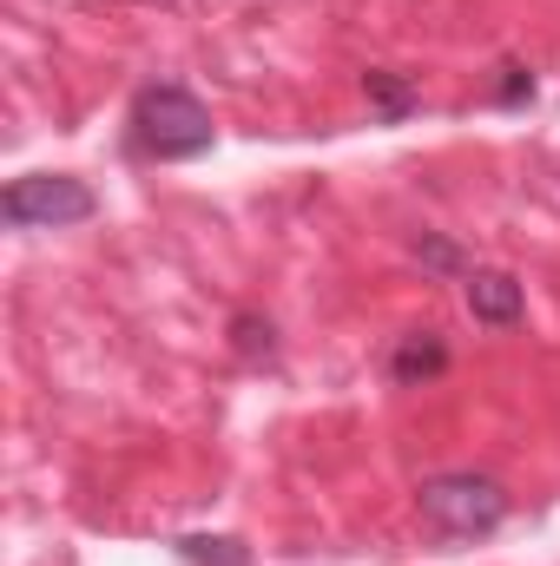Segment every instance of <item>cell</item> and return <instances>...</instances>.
Here are the masks:
<instances>
[{
    "instance_id": "6da1fadb",
    "label": "cell",
    "mask_w": 560,
    "mask_h": 566,
    "mask_svg": "<svg viewBox=\"0 0 560 566\" xmlns=\"http://www.w3.org/2000/svg\"><path fill=\"white\" fill-rule=\"evenodd\" d=\"M416 507L435 541H488L508 521V488L475 474V468H448V474H428L416 488Z\"/></svg>"
},
{
    "instance_id": "52a82bcc",
    "label": "cell",
    "mask_w": 560,
    "mask_h": 566,
    "mask_svg": "<svg viewBox=\"0 0 560 566\" xmlns=\"http://www.w3.org/2000/svg\"><path fill=\"white\" fill-rule=\"evenodd\" d=\"M178 560H191V566H251V547L231 541V534H185V541H178Z\"/></svg>"
},
{
    "instance_id": "3957f363",
    "label": "cell",
    "mask_w": 560,
    "mask_h": 566,
    "mask_svg": "<svg viewBox=\"0 0 560 566\" xmlns=\"http://www.w3.org/2000/svg\"><path fill=\"white\" fill-rule=\"evenodd\" d=\"M93 211H100V198L66 171H33L0 191V218L13 231H66V224H86Z\"/></svg>"
},
{
    "instance_id": "5b68a950",
    "label": "cell",
    "mask_w": 560,
    "mask_h": 566,
    "mask_svg": "<svg viewBox=\"0 0 560 566\" xmlns=\"http://www.w3.org/2000/svg\"><path fill=\"white\" fill-rule=\"evenodd\" d=\"M390 376H396L403 389H422V382L448 376V343H442L435 329H409V336L390 349Z\"/></svg>"
},
{
    "instance_id": "9c48e42d",
    "label": "cell",
    "mask_w": 560,
    "mask_h": 566,
    "mask_svg": "<svg viewBox=\"0 0 560 566\" xmlns=\"http://www.w3.org/2000/svg\"><path fill=\"white\" fill-rule=\"evenodd\" d=\"M416 264L422 271H435V277H468V271H475V264L462 258V244H448L442 231H422L416 238Z\"/></svg>"
},
{
    "instance_id": "30bf717a",
    "label": "cell",
    "mask_w": 560,
    "mask_h": 566,
    "mask_svg": "<svg viewBox=\"0 0 560 566\" xmlns=\"http://www.w3.org/2000/svg\"><path fill=\"white\" fill-rule=\"evenodd\" d=\"M528 99H535V73L521 60H508L501 66V86H495V106H528Z\"/></svg>"
},
{
    "instance_id": "7a4b0ae2",
    "label": "cell",
    "mask_w": 560,
    "mask_h": 566,
    "mask_svg": "<svg viewBox=\"0 0 560 566\" xmlns=\"http://www.w3.org/2000/svg\"><path fill=\"white\" fill-rule=\"evenodd\" d=\"M218 139V126H211V113H205V99L191 93V86H145L139 99H133V145H139L145 158H158V165H185V158H205Z\"/></svg>"
},
{
    "instance_id": "277c9868",
    "label": "cell",
    "mask_w": 560,
    "mask_h": 566,
    "mask_svg": "<svg viewBox=\"0 0 560 566\" xmlns=\"http://www.w3.org/2000/svg\"><path fill=\"white\" fill-rule=\"evenodd\" d=\"M462 296H468V316L481 329H515L528 316V290H521V277H508V271H468L462 277Z\"/></svg>"
},
{
    "instance_id": "8992f818",
    "label": "cell",
    "mask_w": 560,
    "mask_h": 566,
    "mask_svg": "<svg viewBox=\"0 0 560 566\" xmlns=\"http://www.w3.org/2000/svg\"><path fill=\"white\" fill-rule=\"evenodd\" d=\"M363 99H370L376 126H403V119L422 106L416 80H409V73H390V66H370V73H363Z\"/></svg>"
},
{
    "instance_id": "ba28073f",
    "label": "cell",
    "mask_w": 560,
    "mask_h": 566,
    "mask_svg": "<svg viewBox=\"0 0 560 566\" xmlns=\"http://www.w3.org/2000/svg\"><path fill=\"white\" fill-rule=\"evenodd\" d=\"M231 349H238L245 363H271V356H278V329H271V316L238 310V316H231Z\"/></svg>"
}]
</instances>
